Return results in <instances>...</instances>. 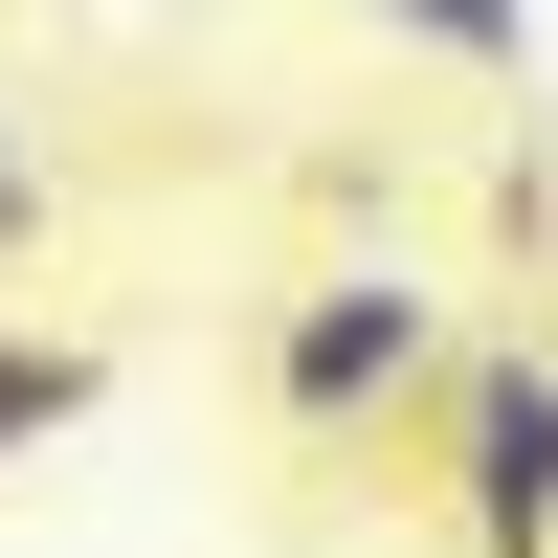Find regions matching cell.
<instances>
[{
    "label": "cell",
    "instance_id": "obj_1",
    "mask_svg": "<svg viewBox=\"0 0 558 558\" xmlns=\"http://www.w3.org/2000/svg\"><path fill=\"white\" fill-rule=\"evenodd\" d=\"M447 291L425 268H313L291 313H268V402H291L313 447H357V425H402V402H447Z\"/></svg>",
    "mask_w": 558,
    "mask_h": 558
},
{
    "label": "cell",
    "instance_id": "obj_2",
    "mask_svg": "<svg viewBox=\"0 0 558 558\" xmlns=\"http://www.w3.org/2000/svg\"><path fill=\"white\" fill-rule=\"evenodd\" d=\"M447 536L470 558H558V357L536 336L447 357Z\"/></svg>",
    "mask_w": 558,
    "mask_h": 558
},
{
    "label": "cell",
    "instance_id": "obj_3",
    "mask_svg": "<svg viewBox=\"0 0 558 558\" xmlns=\"http://www.w3.org/2000/svg\"><path fill=\"white\" fill-rule=\"evenodd\" d=\"M68 425H112V336H68V313L0 291V470H45Z\"/></svg>",
    "mask_w": 558,
    "mask_h": 558
},
{
    "label": "cell",
    "instance_id": "obj_4",
    "mask_svg": "<svg viewBox=\"0 0 558 558\" xmlns=\"http://www.w3.org/2000/svg\"><path fill=\"white\" fill-rule=\"evenodd\" d=\"M336 23L425 45V68H536V0H336Z\"/></svg>",
    "mask_w": 558,
    "mask_h": 558
},
{
    "label": "cell",
    "instance_id": "obj_5",
    "mask_svg": "<svg viewBox=\"0 0 558 558\" xmlns=\"http://www.w3.org/2000/svg\"><path fill=\"white\" fill-rule=\"evenodd\" d=\"M23 268H45V134L0 112V291H23Z\"/></svg>",
    "mask_w": 558,
    "mask_h": 558
}]
</instances>
